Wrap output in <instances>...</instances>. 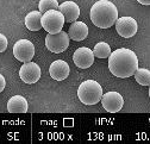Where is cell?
<instances>
[{"instance_id":"cell-1","label":"cell","mask_w":150,"mask_h":144,"mask_svg":"<svg viewBox=\"0 0 150 144\" xmlns=\"http://www.w3.org/2000/svg\"><path fill=\"white\" fill-rule=\"evenodd\" d=\"M108 69L117 78H130L138 69V59L132 50L126 48L117 49L108 57Z\"/></svg>"},{"instance_id":"cell-2","label":"cell","mask_w":150,"mask_h":144,"mask_svg":"<svg viewBox=\"0 0 150 144\" xmlns=\"http://www.w3.org/2000/svg\"><path fill=\"white\" fill-rule=\"evenodd\" d=\"M89 17L97 28L108 29L116 24L118 19V10L110 0H99L92 6Z\"/></svg>"},{"instance_id":"cell-3","label":"cell","mask_w":150,"mask_h":144,"mask_svg":"<svg viewBox=\"0 0 150 144\" xmlns=\"http://www.w3.org/2000/svg\"><path fill=\"white\" fill-rule=\"evenodd\" d=\"M103 88L94 80H86L78 88V97L85 105H96L103 98Z\"/></svg>"},{"instance_id":"cell-4","label":"cell","mask_w":150,"mask_h":144,"mask_svg":"<svg viewBox=\"0 0 150 144\" xmlns=\"http://www.w3.org/2000/svg\"><path fill=\"white\" fill-rule=\"evenodd\" d=\"M66 23L63 14L59 10H50L42 16V26L48 33H57L62 31Z\"/></svg>"},{"instance_id":"cell-5","label":"cell","mask_w":150,"mask_h":144,"mask_svg":"<svg viewBox=\"0 0 150 144\" xmlns=\"http://www.w3.org/2000/svg\"><path fill=\"white\" fill-rule=\"evenodd\" d=\"M69 35L64 31H60L57 33H48L45 37V47L54 54H60L69 47Z\"/></svg>"},{"instance_id":"cell-6","label":"cell","mask_w":150,"mask_h":144,"mask_svg":"<svg viewBox=\"0 0 150 144\" xmlns=\"http://www.w3.org/2000/svg\"><path fill=\"white\" fill-rule=\"evenodd\" d=\"M13 55L19 62H30L35 56V45L28 40H19L13 45Z\"/></svg>"},{"instance_id":"cell-7","label":"cell","mask_w":150,"mask_h":144,"mask_svg":"<svg viewBox=\"0 0 150 144\" xmlns=\"http://www.w3.org/2000/svg\"><path fill=\"white\" fill-rule=\"evenodd\" d=\"M100 101H101L104 110H106L107 112H111V113L119 112L123 109V105H124V99H123L122 94L118 92H115V91L103 94V98Z\"/></svg>"},{"instance_id":"cell-8","label":"cell","mask_w":150,"mask_h":144,"mask_svg":"<svg viewBox=\"0 0 150 144\" xmlns=\"http://www.w3.org/2000/svg\"><path fill=\"white\" fill-rule=\"evenodd\" d=\"M41 68L35 62H25L19 69V78L28 85L36 83L41 79Z\"/></svg>"},{"instance_id":"cell-9","label":"cell","mask_w":150,"mask_h":144,"mask_svg":"<svg viewBox=\"0 0 150 144\" xmlns=\"http://www.w3.org/2000/svg\"><path fill=\"white\" fill-rule=\"evenodd\" d=\"M116 30L124 38H131L136 35L138 30V25L136 19L132 17H122L116 22Z\"/></svg>"},{"instance_id":"cell-10","label":"cell","mask_w":150,"mask_h":144,"mask_svg":"<svg viewBox=\"0 0 150 144\" xmlns=\"http://www.w3.org/2000/svg\"><path fill=\"white\" fill-rule=\"evenodd\" d=\"M94 57L96 56H94L93 50H91L89 48H86V47H81L75 50L74 55H73V61L76 67H79L81 69H87L94 63Z\"/></svg>"},{"instance_id":"cell-11","label":"cell","mask_w":150,"mask_h":144,"mask_svg":"<svg viewBox=\"0 0 150 144\" xmlns=\"http://www.w3.org/2000/svg\"><path fill=\"white\" fill-rule=\"evenodd\" d=\"M69 71H70L69 64L63 60H57V61L52 62L50 64V68H49L50 76L56 81L66 80L69 75Z\"/></svg>"},{"instance_id":"cell-12","label":"cell","mask_w":150,"mask_h":144,"mask_svg":"<svg viewBox=\"0 0 150 144\" xmlns=\"http://www.w3.org/2000/svg\"><path fill=\"white\" fill-rule=\"evenodd\" d=\"M59 11L63 14L67 23H73L80 16V7L74 1H64L59 6Z\"/></svg>"},{"instance_id":"cell-13","label":"cell","mask_w":150,"mask_h":144,"mask_svg":"<svg viewBox=\"0 0 150 144\" xmlns=\"http://www.w3.org/2000/svg\"><path fill=\"white\" fill-rule=\"evenodd\" d=\"M68 35L73 41H83L87 36H88V26L83 23V22H78L75 20L73 22V24L69 26L68 30Z\"/></svg>"},{"instance_id":"cell-14","label":"cell","mask_w":150,"mask_h":144,"mask_svg":"<svg viewBox=\"0 0 150 144\" xmlns=\"http://www.w3.org/2000/svg\"><path fill=\"white\" fill-rule=\"evenodd\" d=\"M28 110V100L22 95H14L7 102V111L10 113H26Z\"/></svg>"},{"instance_id":"cell-15","label":"cell","mask_w":150,"mask_h":144,"mask_svg":"<svg viewBox=\"0 0 150 144\" xmlns=\"http://www.w3.org/2000/svg\"><path fill=\"white\" fill-rule=\"evenodd\" d=\"M42 16L43 13L41 11H32L25 17V26L30 31H38L42 26Z\"/></svg>"},{"instance_id":"cell-16","label":"cell","mask_w":150,"mask_h":144,"mask_svg":"<svg viewBox=\"0 0 150 144\" xmlns=\"http://www.w3.org/2000/svg\"><path fill=\"white\" fill-rule=\"evenodd\" d=\"M93 52H94V56L98 57V59H107V57H110L112 51H111V48L107 43L99 42V43L96 44Z\"/></svg>"},{"instance_id":"cell-17","label":"cell","mask_w":150,"mask_h":144,"mask_svg":"<svg viewBox=\"0 0 150 144\" xmlns=\"http://www.w3.org/2000/svg\"><path fill=\"white\" fill-rule=\"evenodd\" d=\"M135 79L142 86H150V70L145 68H138L135 73Z\"/></svg>"},{"instance_id":"cell-18","label":"cell","mask_w":150,"mask_h":144,"mask_svg":"<svg viewBox=\"0 0 150 144\" xmlns=\"http://www.w3.org/2000/svg\"><path fill=\"white\" fill-rule=\"evenodd\" d=\"M59 3L57 0H40L38 8L42 13H45L50 10H59Z\"/></svg>"},{"instance_id":"cell-19","label":"cell","mask_w":150,"mask_h":144,"mask_svg":"<svg viewBox=\"0 0 150 144\" xmlns=\"http://www.w3.org/2000/svg\"><path fill=\"white\" fill-rule=\"evenodd\" d=\"M7 45H8L7 38L5 37L3 33H0V52H4L7 49Z\"/></svg>"},{"instance_id":"cell-20","label":"cell","mask_w":150,"mask_h":144,"mask_svg":"<svg viewBox=\"0 0 150 144\" xmlns=\"http://www.w3.org/2000/svg\"><path fill=\"white\" fill-rule=\"evenodd\" d=\"M6 86V81H5V78L0 74V93H1L4 91V88Z\"/></svg>"},{"instance_id":"cell-21","label":"cell","mask_w":150,"mask_h":144,"mask_svg":"<svg viewBox=\"0 0 150 144\" xmlns=\"http://www.w3.org/2000/svg\"><path fill=\"white\" fill-rule=\"evenodd\" d=\"M137 1L139 4H142V5H146V6L150 5V0H137Z\"/></svg>"},{"instance_id":"cell-22","label":"cell","mask_w":150,"mask_h":144,"mask_svg":"<svg viewBox=\"0 0 150 144\" xmlns=\"http://www.w3.org/2000/svg\"><path fill=\"white\" fill-rule=\"evenodd\" d=\"M149 98H150V87H149Z\"/></svg>"}]
</instances>
